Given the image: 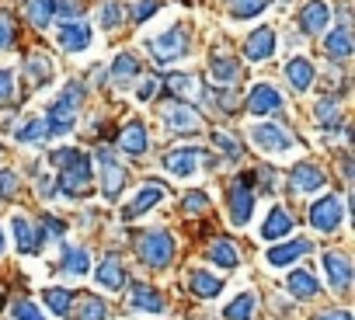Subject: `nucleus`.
Masks as SVG:
<instances>
[{"label": "nucleus", "mask_w": 355, "mask_h": 320, "mask_svg": "<svg viewBox=\"0 0 355 320\" xmlns=\"http://www.w3.org/2000/svg\"><path fill=\"white\" fill-rule=\"evenodd\" d=\"M49 160L63 168V175H60L63 195L77 199V195H84V192L91 188V160H87L80 150H56Z\"/></svg>", "instance_id": "1"}, {"label": "nucleus", "mask_w": 355, "mask_h": 320, "mask_svg": "<svg viewBox=\"0 0 355 320\" xmlns=\"http://www.w3.org/2000/svg\"><path fill=\"white\" fill-rule=\"evenodd\" d=\"M80 98H84V87L80 84H67V91L49 105L46 112V132L49 136H67L73 125H77V108H80Z\"/></svg>", "instance_id": "2"}, {"label": "nucleus", "mask_w": 355, "mask_h": 320, "mask_svg": "<svg viewBox=\"0 0 355 320\" xmlns=\"http://www.w3.org/2000/svg\"><path fill=\"white\" fill-rule=\"evenodd\" d=\"M136 254L143 258V265L150 268H167L174 258V237L167 230H146L136 240Z\"/></svg>", "instance_id": "3"}, {"label": "nucleus", "mask_w": 355, "mask_h": 320, "mask_svg": "<svg viewBox=\"0 0 355 320\" xmlns=\"http://www.w3.org/2000/svg\"><path fill=\"white\" fill-rule=\"evenodd\" d=\"M146 49L153 53V63H157V66L178 63V60H185V53H189V32L174 25V28L160 32L157 39H150V42H146Z\"/></svg>", "instance_id": "4"}, {"label": "nucleus", "mask_w": 355, "mask_h": 320, "mask_svg": "<svg viewBox=\"0 0 355 320\" xmlns=\"http://www.w3.org/2000/svg\"><path fill=\"white\" fill-rule=\"evenodd\" d=\"M310 223H313V230H320V233H334V230L345 223V202H341L338 195L317 199V202L310 206Z\"/></svg>", "instance_id": "5"}, {"label": "nucleus", "mask_w": 355, "mask_h": 320, "mask_svg": "<svg viewBox=\"0 0 355 320\" xmlns=\"http://www.w3.org/2000/svg\"><path fill=\"white\" fill-rule=\"evenodd\" d=\"M251 139H254V146L265 150V153H289V150H293V132H289L286 125H279V122H261V125H254V129H251Z\"/></svg>", "instance_id": "6"}, {"label": "nucleus", "mask_w": 355, "mask_h": 320, "mask_svg": "<svg viewBox=\"0 0 355 320\" xmlns=\"http://www.w3.org/2000/svg\"><path fill=\"white\" fill-rule=\"evenodd\" d=\"M251 213H254V188H251V175H248L230 185V220L237 226H248Z\"/></svg>", "instance_id": "7"}, {"label": "nucleus", "mask_w": 355, "mask_h": 320, "mask_svg": "<svg viewBox=\"0 0 355 320\" xmlns=\"http://www.w3.org/2000/svg\"><path fill=\"white\" fill-rule=\"evenodd\" d=\"M94 157H98V168H101V192H105V199H115L125 185V171H122V164L115 160L112 150H98Z\"/></svg>", "instance_id": "8"}, {"label": "nucleus", "mask_w": 355, "mask_h": 320, "mask_svg": "<svg viewBox=\"0 0 355 320\" xmlns=\"http://www.w3.org/2000/svg\"><path fill=\"white\" fill-rule=\"evenodd\" d=\"M248 112L251 115H279L282 112V94L272 84H254L248 94Z\"/></svg>", "instance_id": "9"}, {"label": "nucleus", "mask_w": 355, "mask_h": 320, "mask_svg": "<svg viewBox=\"0 0 355 320\" xmlns=\"http://www.w3.org/2000/svg\"><path fill=\"white\" fill-rule=\"evenodd\" d=\"M320 265H324V272H327L331 289L345 292L348 282H352V261H348V254H345V251H327V254L320 258Z\"/></svg>", "instance_id": "10"}, {"label": "nucleus", "mask_w": 355, "mask_h": 320, "mask_svg": "<svg viewBox=\"0 0 355 320\" xmlns=\"http://www.w3.org/2000/svg\"><path fill=\"white\" fill-rule=\"evenodd\" d=\"M199 160H202V150L196 146H182V150H174L164 157V171H171L174 178H189L199 171Z\"/></svg>", "instance_id": "11"}, {"label": "nucleus", "mask_w": 355, "mask_h": 320, "mask_svg": "<svg viewBox=\"0 0 355 320\" xmlns=\"http://www.w3.org/2000/svg\"><path fill=\"white\" fill-rule=\"evenodd\" d=\"M275 46H279L275 32H272L268 25H261V28H254V32L248 35V42H244V56H248L251 63H261V60H272Z\"/></svg>", "instance_id": "12"}, {"label": "nucleus", "mask_w": 355, "mask_h": 320, "mask_svg": "<svg viewBox=\"0 0 355 320\" xmlns=\"http://www.w3.org/2000/svg\"><path fill=\"white\" fill-rule=\"evenodd\" d=\"M167 199V192L160 188V185H143L136 195H132V202L122 209V220H136V216H143L146 209H153L157 202H164Z\"/></svg>", "instance_id": "13"}, {"label": "nucleus", "mask_w": 355, "mask_h": 320, "mask_svg": "<svg viewBox=\"0 0 355 320\" xmlns=\"http://www.w3.org/2000/svg\"><path fill=\"white\" fill-rule=\"evenodd\" d=\"M327 21H331V4H327V0H310V4L300 11V28H303L306 35L324 32Z\"/></svg>", "instance_id": "14"}, {"label": "nucleus", "mask_w": 355, "mask_h": 320, "mask_svg": "<svg viewBox=\"0 0 355 320\" xmlns=\"http://www.w3.org/2000/svg\"><path fill=\"white\" fill-rule=\"evenodd\" d=\"M289 188H293L296 195L317 192V188H324V171H320L317 164H300V168H293V175H289Z\"/></svg>", "instance_id": "15"}, {"label": "nucleus", "mask_w": 355, "mask_h": 320, "mask_svg": "<svg viewBox=\"0 0 355 320\" xmlns=\"http://www.w3.org/2000/svg\"><path fill=\"white\" fill-rule=\"evenodd\" d=\"M129 310H143V313H160L164 310V296L146 285V282H132L129 289Z\"/></svg>", "instance_id": "16"}, {"label": "nucleus", "mask_w": 355, "mask_h": 320, "mask_svg": "<svg viewBox=\"0 0 355 320\" xmlns=\"http://www.w3.org/2000/svg\"><path fill=\"white\" fill-rule=\"evenodd\" d=\"M185 285H189L196 296H202V299H213V296L223 292V282H220L213 272H202V268H189V272H185Z\"/></svg>", "instance_id": "17"}, {"label": "nucleus", "mask_w": 355, "mask_h": 320, "mask_svg": "<svg viewBox=\"0 0 355 320\" xmlns=\"http://www.w3.org/2000/svg\"><path fill=\"white\" fill-rule=\"evenodd\" d=\"M60 46H63L67 53H84V49L91 46V28H87L84 21H67V25L60 28Z\"/></svg>", "instance_id": "18"}, {"label": "nucleus", "mask_w": 355, "mask_h": 320, "mask_svg": "<svg viewBox=\"0 0 355 320\" xmlns=\"http://www.w3.org/2000/svg\"><path fill=\"white\" fill-rule=\"evenodd\" d=\"M164 122L174 132H196L199 129V118L189 105H164Z\"/></svg>", "instance_id": "19"}, {"label": "nucleus", "mask_w": 355, "mask_h": 320, "mask_svg": "<svg viewBox=\"0 0 355 320\" xmlns=\"http://www.w3.org/2000/svg\"><path fill=\"white\" fill-rule=\"evenodd\" d=\"M324 53H327V60H334V63H345V60L352 56V32H348V25L327 32V39H324Z\"/></svg>", "instance_id": "20"}, {"label": "nucleus", "mask_w": 355, "mask_h": 320, "mask_svg": "<svg viewBox=\"0 0 355 320\" xmlns=\"http://www.w3.org/2000/svg\"><path fill=\"white\" fill-rule=\"evenodd\" d=\"M70 310L77 313V320H105V317H108L105 299H98V296H91V292L73 296V299H70Z\"/></svg>", "instance_id": "21"}, {"label": "nucleus", "mask_w": 355, "mask_h": 320, "mask_svg": "<svg viewBox=\"0 0 355 320\" xmlns=\"http://www.w3.org/2000/svg\"><path fill=\"white\" fill-rule=\"evenodd\" d=\"M286 77H289V84H293L296 94L310 91L313 87V66H310V60L306 56H293L289 66H286Z\"/></svg>", "instance_id": "22"}, {"label": "nucleus", "mask_w": 355, "mask_h": 320, "mask_svg": "<svg viewBox=\"0 0 355 320\" xmlns=\"http://www.w3.org/2000/svg\"><path fill=\"white\" fill-rule=\"evenodd\" d=\"M289 233H293V216H289L282 206H275V209L265 216L261 237H265V240H282V237H289Z\"/></svg>", "instance_id": "23"}, {"label": "nucleus", "mask_w": 355, "mask_h": 320, "mask_svg": "<svg viewBox=\"0 0 355 320\" xmlns=\"http://www.w3.org/2000/svg\"><path fill=\"white\" fill-rule=\"evenodd\" d=\"M119 146H122V153H129V157H143V153H146V129H143V122H129V125L119 132Z\"/></svg>", "instance_id": "24"}, {"label": "nucleus", "mask_w": 355, "mask_h": 320, "mask_svg": "<svg viewBox=\"0 0 355 320\" xmlns=\"http://www.w3.org/2000/svg\"><path fill=\"white\" fill-rule=\"evenodd\" d=\"M213 265H220V268H237L241 265V251H237V244L234 240H227V237H216L213 244H209V254H206Z\"/></svg>", "instance_id": "25"}, {"label": "nucleus", "mask_w": 355, "mask_h": 320, "mask_svg": "<svg viewBox=\"0 0 355 320\" xmlns=\"http://www.w3.org/2000/svg\"><path fill=\"white\" fill-rule=\"evenodd\" d=\"M306 251H310V240H289V244H279V247L268 251V265H272V268L293 265V261H300Z\"/></svg>", "instance_id": "26"}, {"label": "nucleus", "mask_w": 355, "mask_h": 320, "mask_svg": "<svg viewBox=\"0 0 355 320\" xmlns=\"http://www.w3.org/2000/svg\"><path fill=\"white\" fill-rule=\"evenodd\" d=\"M11 226H15V244H18V251H21V254H35V251H39V233H35L32 220H28V216H15Z\"/></svg>", "instance_id": "27"}, {"label": "nucleus", "mask_w": 355, "mask_h": 320, "mask_svg": "<svg viewBox=\"0 0 355 320\" xmlns=\"http://www.w3.org/2000/svg\"><path fill=\"white\" fill-rule=\"evenodd\" d=\"M98 285L101 289H108V292H115V289H122L125 285V272H122V265H119V258H105L101 265H98Z\"/></svg>", "instance_id": "28"}, {"label": "nucleus", "mask_w": 355, "mask_h": 320, "mask_svg": "<svg viewBox=\"0 0 355 320\" xmlns=\"http://www.w3.org/2000/svg\"><path fill=\"white\" fill-rule=\"evenodd\" d=\"M286 289H289L296 299H313V296L320 292V282H313L310 272H293V275L286 278Z\"/></svg>", "instance_id": "29"}, {"label": "nucleus", "mask_w": 355, "mask_h": 320, "mask_svg": "<svg viewBox=\"0 0 355 320\" xmlns=\"http://www.w3.org/2000/svg\"><path fill=\"white\" fill-rule=\"evenodd\" d=\"M136 73H139V60H136L132 53H119L115 63H112V73H108V77H112L115 84H129Z\"/></svg>", "instance_id": "30"}, {"label": "nucleus", "mask_w": 355, "mask_h": 320, "mask_svg": "<svg viewBox=\"0 0 355 320\" xmlns=\"http://www.w3.org/2000/svg\"><path fill=\"white\" fill-rule=\"evenodd\" d=\"M237 73H241V63H237L234 56H213L209 77H213L216 84H230V80H237Z\"/></svg>", "instance_id": "31"}, {"label": "nucleus", "mask_w": 355, "mask_h": 320, "mask_svg": "<svg viewBox=\"0 0 355 320\" xmlns=\"http://www.w3.org/2000/svg\"><path fill=\"white\" fill-rule=\"evenodd\" d=\"M25 70L32 73V84H35V87H46V84L53 80V60H49V56H42V53L28 56Z\"/></svg>", "instance_id": "32"}, {"label": "nucleus", "mask_w": 355, "mask_h": 320, "mask_svg": "<svg viewBox=\"0 0 355 320\" xmlns=\"http://www.w3.org/2000/svg\"><path fill=\"white\" fill-rule=\"evenodd\" d=\"M313 112H317V122L324 129H341V105L334 98H320Z\"/></svg>", "instance_id": "33"}, {"label": "nucleus", "mask_w": 355, "mask_h": 320, "mask_svg": "<svg viewBox=\"0 0 355 320\" xmlns=\"http://www.w3.org/2000/svg\"><path fill=\"white\" fill-rule=\"evenodd\" d=\"M87 268H91V258H87V251L84 247H67L63 251V272L67 275H87Z\"/></svg>", "instance_id": "34"}, {"label": "nucleus", "mask_w": 355, "mask_h": 320, "mask_svg": "<svg viewBox=\"0 0 355 320\" xmlns=\"http://www.w3.org/2000/svg\"><path fill=\"white\" fill-rule=\"evenodd\" d=\"M254 303H258L254 292H241L223 313H227V320H251L254 317Z\"/></svg>", "instance_id": "35"}, {"label": "nucleus", "mask_w": 355, "mask_h": 320, "mask_svg": "<svg viewBox=\"0 0 355 320\" xmlns=\"http://www.w3.org/2000/svg\"><path fill=\"white\" fill-rule=\"evenodd\" d=\"M28 18H32L39 28H46V25L56 18V0H28Z\"/></svg>", "instance_id": "36"}, {"label": "nucleus", "mask_w": 355, "mask_h": 320, "mask_svg": "<svg viewBox=\"0 0 355 320\" xmlns=\"http://www.w3.org/2000/svg\"><path fill=\"white\" fill-rule=\"evenodd\" d=\"M70 299H73V292H67V289H46V292H42V303H46L56 317H67V313H70Z\"/></svg>", "instance_id": "37"}, {"label": "nucleus", "mask_w": 355, "mask_h": 320, "mask_svg": "<svg viewBox=\"0 0 355 320\" xmlns=\"http://www.w3.org/2000/svg\"><path fill=\"white\" fill-rule=\"evenodd\" d=\"M98 21H101L105 32H115L122 25V4H119V0H105L101 11H98Z\"/></svg>", "instance_id": "38"}, {"label": "nucleus", "mask_w": 355, "mask_h": 320, "mask_svg": "<svg viewBox=\"0 0 355 320\" xmlns=\"http://www.w3.org/2000/svg\"><path fill=\"white\" fill-rule=\"evenodd\" d=\"M227 8L234 18H254L268 8V0H227Z\"/></svg>", "instance_id": "39"}, {"label": "nucleus", "mask_w": 355, "mask_h": 320, "mask_svg": "<svg viewBox=\"0 0 355 320\" xmlns=\"http://www.w3.org/2000/svg\"><path fill=\"white\" fill-rule=\"evenodd\" d=\"M49 132H46V122L42 118H32V122H25L18 132H15V139L18 143H39V139H46Z\"/></svg>", "instance_id": "40"}, {"label": "nucleus", "mask_w": 355, "mask_h": 320, "mask_svg": "<svg viewBox=\"0 0 355 320\" xmlns=\"http://www.w3.org/2000/svg\"><path fill=\"white\" fill-rule=\"evenodd\" d=\"M15 39H18V32H15V18H11L8 11H0V49H11Z\"/></svg>", "instance_id": "41"}, {"label": "nucleus", "mask_w": 355, "mask_h": 320, "mask_svg": "<svg viewBox=\"0 0 355 320\" xmlns=\"http://www.w3.org/2000/svg\"><path fill=\"white\" fill-rule=\"evenodd\" d=\"M11 313H15V320H46L42 310H39L35 303H28V299H15Z\"/></svg>", "instance_id": "42"}, {"label": "nucleus", "mask_w": 355, "mask_h": 320, "mask_svg": "<svg viewBox=\"0 0 355 320\" xmlns=\"http://www.w3.org/2000/svg\"><path fill=\"white\" fill-rule=\"evenodd\" d=\"M164 84H167V87H171V91L178 94V98H185V94H192V87H196V80H192L189 73H171V77H167Z\"/></svg>", "instance_id": "43"}, {"label": "nucleus", "mask_w": 355, "mask_h": 320, "mask_svg": "<svg viewBox=\"0 0 355 320\" xmlns=\"http://www.w3.org/2000/svg\"><path fill=\"white\" fill-rule=\"evenodd\" d=\"M206 209H209V195H206V192H189V195H185V213H189V216L206 213Z\"/></svg>", "instance_id": "44"}, {"label": "nucleus", "mask_w": 355, "mask_h": 320, "mask_svg": "<svg viewBox=\"0 0 355 320\" xmlns=\"http://www.w3.org/2000/svg\"><path fill=\"white\" fill-rule=\"evenodd\" d=\"M213 143H216L230 160H237V157H241V146H237V139H234V136H227V132H213Z\"/></svg>", "instance_id": "45"}, {"label": "nucleus", "mask_w": 355, "mask_h": 320, "mask_svg": "<svg viewBox=\"0 0 355 320\" xmlns=\"http://www.w3.org/2000/svg\"><path fill=\"white\" fill-rule=\"evenodd\" d=\"M11 101H15V73L0 70V105H11Z\"/></svg>", "instance_id": "46"}, {"label": "nucleus", "mask_w": 355, "mask_h": 320, "mask_svg": "<svg viewBox=\"0 0 355 320\" xmlns=\"http://www.w3.org/2000/svg\"><path fill=\"white\" fill-rule=\"evenodd\" d=\"M18 175L15 171H0V199H11L15 192H18Z\"/></svg>", "instance_id": "47"}, {"label": "nucleus", "mask_w": 355, "mask_h": 320, "mask_svg": "<svg viewBox=\"0 0 355 320\" xmlns=\"http://www.w3.org/2000/svg\"><path fill=\"white\" fill-rule=\"evenodd\" d=\"M157 11H160V0H139L136 11H132V21H146V18L157 15Z\"/></svg>", "instance_id": "48"}, {"label": "nucleus", "mask_w": 355, "mask_h": 320, "mask_svg": "<svg viewBox=\"0 0 355 320\" xmlns=\"http://www.w3.org/2000/svg\"><path fill=\"white\" fill-rule=\"evenodd\" d=\"M42 233H46V237H63V233H67V223L56 220V216H46V220H42Z\"/></svg>", "instance_id": "49"}, {"label": "nucleus", "mask_w": 355, "mask_h": 320, "mask_svg": "<svg viewBox=\"0 0 355 320\" xmlns=\"http://www.w3.org/2000/svg\"><path fill=\"white\" fill-rule=\"evenodd\" d=\"M80 11H84V4H80V0H60V4H56V15H63V18H80Z\"/></svg>", "instance_id": "50"}, {"label": "nucleus", "mask_w": 355, "mask_h": 320, "mask_svg": "<svg viewBox=\"0 0 355 320\" xmlns=\"http://www.w3.org/2000/svg\"><path fill=\"white\" fill-rule=\"evenodd\" d=\"M157 87H160V84H157L153 77H143V80H139V87H136V98H139V101H150V98L157 94Z\"/></svg>", "instance_id": "51"}, {"label": "nucleus", "mask_w": 355, "mask_h": 320, "mask_svg": "<svg viewBox=\"0 0 355 320\" xmlns=\"http://www.w3.org/2000/svg\"><path fill=\"white\" fill-rule=\"evenodd\" d=\"M317 320H352V313L338 306V310H327V313H317Z\"/></svg>", "instance_id": "52"}, {"label": "nucleus", "mask_w": 355, "mask_h": 320, "mask_svg": "<svg viewBox=\"0 0 355 320\" xmlns=\"http://www.w3.org/2000/svg\"><path fill=\"white\" fill-rule=\"evenodd\" d=\"M39 195H42V199H53V195H56V181H53V178H42V181H39Z\"/></svg>", "instance_id": "53"}, {"label": "nucleus", "mask_w": 355, "mask_h": 320, "mask_svg": "<svg viewBox=\"0 0 355 320\" xmlns=\"http://www.w3.org/2000/svg\"><path fill=\"white\" fill-rule=\"evenodd\" d=\"M258 178H261V185H265V188H275V171L268 175V168H261V175H258Z\"/></svg>", "instance_id": "54"}, {"label": "nucleus", "mask_w": 355, "mask_h": 320, "mask_svg": "<svg viewBox=\"0 0 355 320\" xmlns=\"http://www.w3.org/2000/svg\"><path fill=\"white\" fill-rule=\"evenodd\" d=\"M0 254H4V230H0Z\"/></svg>", "instance_id": "55"}]
</instances>
